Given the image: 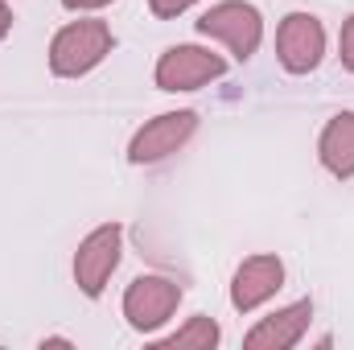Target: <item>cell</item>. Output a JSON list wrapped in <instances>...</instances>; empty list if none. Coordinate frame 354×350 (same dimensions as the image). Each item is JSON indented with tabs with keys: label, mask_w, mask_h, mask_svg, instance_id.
I'll return each instance as SVG.
<instances>
[{
	"label": "cell",
	"mask_w": 354,
	"mask_h": 350,
	"mask_svg": "<svg viewBox=\"0 0 354 350\" xmlns=\"http://www.w3.org/2000/svg\"><path fill=\"white\" fill-rule=\"evenodd\" d=\"M194 4H198V0H149V12L161 17V21H174L181 12H189Z\"/></svg>",
	"instance_id": "cell-12"
},
{
	"label": "cell",
	"mask_w": 354,
	"mask_h": 350,
	"mask_svg": "<svg viewBox=\"0 0 354 350\" xmlns=\"http://www.w3.org/2000/svg\"><path fill=\"white\" fill-rule=\"evenodd\" d=\"M218 342H223V330H218V322L206 317V313L185 317L174 334L157 338V347H169V350H214Z\"/></svg>",
	"instance_id": "cell-11"
},
{
	"label": "cell",
	"mask_w": 354,
	"mask_h": 350,
	"mask_svg": "<svg viewBox=\"0 0 354 350\" xmlns=\"http://www.w3.org/2000/svg\"><path fill=\"white\" fill-rule=\"evenodd\" d=\"M41 347H75L71 338H41Z\"/></svg>",
	"instance_id": "cell-16"
},
{
	"label": "cell",
	"mask_w": 354,
	"mask_h": 350,
	"mask_svg": "<svg viewBox=\"0 0 354 350\" xmlns=\"http://www.w3.org/2000/svg\"><path fill=\"white\" fill-rule=\"evenodd\" d=\"M115 50V33L103 17L66 21L50 42V71L58 79H83Z\"/></svg>",
	"instance_id": "cell-1"
},
{
	"label": "cell",
	"mask_w": 354,
	"mask_h": 350,
	"mask_svg": "<svg viewBox=\"0 0 354 350\" xmlns=\"http://www.w3.org/2000/svg\"><path fill=\"white\" fill-rule=\"evenodd\" d=\"M12 33V8H8V0H0V42Z\"/></svg>",
	"instance_id": "cell-15"
},
{
	"label": "cell",
	"mask_w": 354,
	"mask_h": 350,
	"mask_svg": "<svg viewBox=\"0 0 354 350\" xmlns=\"http://www.w3.org/2000/svg\"><path fill=\"white\" fill-rule=\"evenodd\" d=\"M309 322H313V301L301 297V301L280 305L276 313L260 317L243 334V347L248 350H292V347H301V338L309 334Z\"/></svg>",
	"instance_id": "cell-9"
},
{
	"label": "cell",
	"mask_w": 354,
	"mask_h": 350,
	"mask_svg": "<svg viewBox=\"0 0 354 350\" xmlns=\"http://www.w3.org/2000/svg\"><path fill=\"white\" fill-rule=\"evenodd\" d=\"M326 58V25L313 12H288L276 25V62L288 75H313Z\"/></svg>",
	"instance_id": "cell-7"
},
{
	"label": "cell",
	"mask_w": 354,
	"mask_h": 350,
	"mask_svg": "<svg viewBox=\"0 0 354 350\" xmlns=\"http://www.w3.org/2000/svg\"><path fill=\"white\" fill-rule=\"evenodd\" d=\"M280 288H284V260L272 256V252H256V256H248L239 264L235 276H231V305L239 313H256Z\"/></svg>",
	"instance_id": "cell-8"
},
{
	"label": "cell",
	"mask_w": 354,
	"mask_h": 350,
	"mask_svg": "<svg viewBox=\"0 0 354 350\" xmlns=\"http://www.w3.org/2000/svg\"><path fill=\"white\" fill-rule=\"evenodd\" d=\"M194 29H198L202 37H210V42H223L235 62L256 58V50H260V42H264V17H260V8L248 4V0H218V4H210V8L194 21Z\"/></svg>",
	"instance_id": "cell-2"
},
{
	"label": "cell",
	"mask_w": 354,
	"mask_h": 350,
	"mask_svg": "<svg viewBox=\"0 0 354 350\" xmlns=\"http://www.w3.org/2000/svg\"><path fill=\"white\" fill-rule=\"evenodd\" d=\"M227 75V58L206 50V46H169L161 58H157V87L169 91V95H181V91H198L214 79Z\"/></svg>",
	"instance_id": "cell-6"
},
{
	"label": "cell",
	"mask_w": 354,
	"mask_h": 350,
	"mask_svg": "<svg viewBox=\"0 0 354 350\" xmlns=\"http://www.w3.org/2000/svg\"><path fill=\"white\" fill-rule=\"evenodd\" d=\"M317 161L338 181L354 177V111H338L326 120V128L317 136Z\"/></svg>",
	"instance_id": "cell-10"
},
{
	"label": "cell",
	"mask_w": 354,
	"mask_h": 350,
	"mask_svg": "<svg viewBox=\"0 0 354 350\" xmlns=\"http://www.w3.org/2000/svg\"><path fill=\"white\" fill-rule=\"evenodd\" d=\"M111 0H62V8H71V12H95V8H107Z\"/></svg>",
	"instance_id": "cell-14"
},
{
	"label": "cell",
	"mask_w": 354,
	"mask_h": 350,
	"mask_svg": "<svg viewBox=\"0 0 354 350\" xmlns=\"http://www.w3.org/2000/svg\"><path fill=\"white\" fill-rule=\"evenodd\" d=\"M120 256H124V227L120 223L95 227L79 243V252H75V284H79V293L99 301L107 280H111V272L120 268Z\"/></svg>",
	"instance_id": "cell-5"
},
{
	"label": "cell",
	"mask_w": 354,
	"mask_h": 350,
	"mask_svg": "<svg viewBox=\"0 0 354 350\" xmlns=\"http://www.w3.org/2000/svg\"><path fill=\"white\" fill-rule=\"evenodd\" d=\"M177 305H181V284L169 276H157V272L136 276L124 288V322L145 338H153L161 326L174 322Z\"/></svg>",
	"instance_id": "cell-3"
},
{
	"label": "cell",
	"mask_w": 354,
	"mask_h": 350,
	"mask_svg": "<svg viewBox=\"0 0 354 350\" xmlns=\"http://www.w3.org/2000/svg\"><path fill=\"white\" fill-rule=\"evenodd\" d=\"M194 132H198V111H194V107L161 111V116H153L145 128H136V136L128 140V161H132V165H157V161L181 153Z\"/></svg>",
	"instance_id": "cell-4"
},
{
	"label": "cell",
	"mask_w": 354,
	"mask_h": 350,
	"mask_svg": "<svg viewBox=\"0 0 354 350\" xmlns=\"http://www.w3.org/2000/svg\"><path fill=\"white\" fill-rule=\"evenodd\" d=\"M338 58H342V66L354 75V12L342 21V37H338Z\"/></svg>",
	"instance_id": "cell-13"
}]
</instances>
